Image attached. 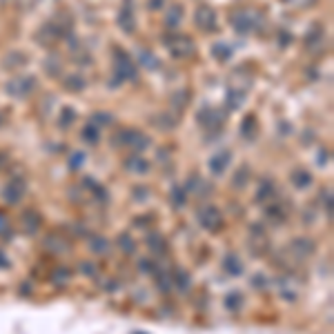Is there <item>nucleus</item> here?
<instances>
[{
    "label": "nucleus",
    "mask_w": 334,
    "mask_h": 334,
    "mask_svg": "<svg viewBox=\"0 0 334 334\" xmlns=\"http://www.w3.org/2000/svg\"><path fill=\"white\" fill-rule=\"evenodd\" d=\"M158 5H161V0H152V9H158Z\"/></svg>",
    "instance_id": "nucleus-34"
},
{
    "label": "nucleus",
    "mask_w": 334,
    "mask_h": 334,
    "mask_svg": "<svg viewBox=\"0 0 334 334\" xmlns=\"http://www.w3.org/2000/svg\"><path fill=\"white\" fill-rule=\"evenodd\" d=\"M121 245L125 252H134V241L130 239V236H121Z\"/></svg>",
    "instance_id": "nucleus-29"
},
{
    "label": "nucleus",
    "mask_w": 334,
    "mask_h": 334,
    "mask_svg": "<svg viewBox=\"0 0 334 334\" xmlns=\"http://www.w3.org/2000/svg\"><path fill=\"white\" fill-rule=\"evenodd\" d=\"M118 56H121V58L116 60V78H118V83H121V80H134V78H136V67H134L132 58L123 56L121 51H118Z\"/></svg>",
    "instance_id": "nucleus-3"
},
{
    "label": "nucleus",
    "mask_w": 334,
    "mask_h": 334,
    "mask_svg": "<svg viewBox=\"0 0 334 334\" xmlns=\"http://www.w3.org/2000/svg\"><path fill=\"white\" fill-rule=\"evenodd\" d=\"M123 138H125V143L132 147V150H143V147L150 145V138H145L141 132H123Z\"/></svg>",
    "instance_id": "nucleus-10"
},
{
    "label": "nucleus",
    "mask_w": 334,
    "mask_h": 334,
    "mask_svg": "<svg viewBox=\"0 0 334 334\" xmlns=\"http://www.w3.org/2000/svg\"><path fill=\"white\" fill-rule=\"evenodd\" d=\"M230 161H232V154H230L228 150H220L218 154H214L212 161H209V167H212L214 174H223L225 167L230 165Z\"/></svg>",
    "instance_id": "nucleus-7"
},
{
    "label": "nucleus",
    "mask_w": 334,
    "mask_h": 334,
    "mask_svg": "<svg viewBox=\"0 0 334 334\" xmlns=\"http://www.w3.org/2000/svg\"><path fill=\"white\" fill-rule=\"evenodd\" d=\"M178 285L185 287V290L189 287V276H187V272H181V276H178Z\"/></svg>",
    "instance_id": "nucleus-30"
},
{
    "label": "nucleus",
    "mask_w": 334,
    "mask_h": 334,
    "mask_svg": "<svg viewBox=\"0 0 334 334\" xmlns=\"http://www.w3.org/2000/svg\"><path fill=\"white\" fill-rule=\"evenodd\" d=\"M248 176H250V169L243 165V167L239 169V174L234 176V185H236V187H243V185L248 183Z\"/></svg>",
    "instance_id": "nucleus-19"
},
{
    "label": "nucleus",
    "mask_w": 334,
    "mask_h": 334,
    "mask_svg": "<svg viewBox=\"0 0 334 334\" xmlns=\"http://www.w3.org/2000/svg\"><path fill=\"white\" fill-rule=\"evenodd\" d=\"M292 183L296 185V187H307V185L312 183V176H310V172L307 169H294L292 172Z\"/></svg>",
    "instance_id": "nucleus-12"
},
{
    "label": "nucleus",
    "mask_w": 334,
    "mask_h": 334,
    "mask_svg": "<svg viewBox=\"0 0 334 334\" xmlns=\"http://www.w3.org/2000/svg\"><path fill=\"white\" fill-rule=\"evenodd\" d=\"M290 250H292V254H294L296 259H305V256H310L312 252H314V243L307 241V239H296L294 243L290 245Z\"/></svg>",
    "instance_id": "nucleus-8"
},
{
    "label": "nucleus",
    "mask_w": 334,
    "mask_h": 334,
    "mask_svg": "<svg viewBox=\"0 0 334 334\" xmlns=\"http://www.w3.org/2000/svg\"><path fill=\"white\" fill-rule=\"evenodd\" d=\"M34 216H36V212H27V214H25V220H27V230H29V232H34V230L38 228V220H38H32Z\"/></svg>",
    "instance_id": "nucleus-27"
},
{
    "label": "nucleus",
    "mask_w": 334,
    "mask_h": 334,
    "mask_svg": "<svg viewBox=\"0 0 334 334\" xmlns=\"http://www.w3.org/2000/svg\"><path fill=\"white\" fill-rule=\"evenodd\" d=\"M230 54H232V49L225 47L223 43H218L216 47H214V56H216L218 60H228V58H230Z\"/></svg>",
    "instance_id": "nucleus-21"
},
{
    "label": "nucleus",
    "mask_w": 334,
    "mask_h": 334,
    "mask_svg": "<svg viewBox=\"0 0 334 334\" xmlns=\"http://www.w3.org/2000/svg\"><path fill=\"white\" fill-rule=\"evenodd\" d=\"M272 192H274V185H272V183H263V185H261V189H259V194H256V198L263 203V200L272 198Z\"/></svg>",
    "instance_id": "nucleus-18"
},
{
    "label": "nucleus",
    "mask_w": 334,
    "mask_h": 334,
    "mask_svg": "<svg viewBox=\"0 0 334 334\" xmlns=\"http://www.w3.org/2000/svg\"><path fill=\"white\" fill-rule=\"evenodd\" d=\"M241 301H243V299H241V294H230L228 299H225V305H228L230 310H236V307L241 305Z\"/></svg>",
    "instance_id": "nucleus-25"
},
{
    "label": "nucleus",
    "mask_w": 334,
    "mask_h": 334,
    "mask_svg": "<svg viewBox=\"0 0 334 334\" xmlns=\"http://www.w3.org/2000/svg\"><path fill=\"white\" fill-rule=\"evenodd\" d=\"M223 265H225V270H228L230 274H234V276H239L241 272H243V263H241V261L236 259L234 254H228V256H225Z\"/></svg>",
    "instance_id": "nucleus-13"
},
{
    "label": "nucleus",
    "mask_w": 334,
    "mask_h": 334,
    "mask_svg": "<svg viewBox=\"0 0 334 334\" xmlns=\"http://www.w3.org/2000/svg\"><path fill=\"white\" fill-rule=\"evenodd\" d=\"M71 80H67V87H69V89H83L85 87V80L80 78V76H69Z\"/></svg>",
    "instance_id": "nucleus-24"
},
{
    "label": "nucleus",
    "mask_w": 334,
    "mask_h": 334,
    "mask_svg": "<svg viewBox=\"0 0 334 334\" xmlns=\"http://www.w3.org/2000/svg\"><path fill=\"white\" fill-rule=\"evenodd\" d=\"M196 23L203 32H212L214 25H216V16H214L212 7H200L196 12Z\"/></svg>",
    "instance_id": "nucleus-5"
},
{
    "label": "nucleus",
    "mask_w": 334,
    "mask_h": 334,
    "mask_svg": "<svg viewBox=\"0 0 334 334\" xmlns=\"http://www.w3.org/2000/svg\"><path fill=\"white\" fill-rule=\"evenodd\" d=\"M220 212L216 207H212V205H205L203 209L198 212V223L203 225L205 230H209V232H214V230L220 228Z\"/></svg>",
    "instance_id": "nucleus-2"
},
{
    "label": "nucleus",
    "mask_w": 334,
    "mask_h": 334,
    "mask_svg": "<svg viewBox=\"0 0 334 334\" xmlns=\"http://www.w3.org/2000/svg\"><path fill=\"white\" fill-rule=\"evenodd\" d=\"M241 102H243V96H241L239 91H230V94H228V107H230V109L241 107Z\"/></svg>",
    "instance_id": "nucleus-20"
},
{
    "label": "nucleus",
    "mask_w": 334,
    "mask_h": 334,
    "mask_svg": "<svg viewBox=\"0 0 334 334\" xmlns=\"http://www.w3.org/2000/svg\"><path fill=\"white\" fill-rule=\"evenodd\" d=\"M141 63L145 67H150V69H156V67H158V60L154 58L152 54H147V51H143V54H141Z\"/></svg>",
    "instance_id": "nucleus-23"
},
{
    "label": "nucleus",
    "mask_w": 334,
    "mask_h": 334,
    "mask_svg": "<svg viewBox=\"0 0 334 334\" xmlns=\"http://www.w3.org/2000/svg\"><path fill=\"white\" fill-rule=\"evenodd\" d=\"M74 118H76L74 109H69V107H67V109L63 112V118H60V125H63V127H67V125H69L71 121H74Z\"/></svg>",
    "instance_id": "nucleus-26"
},
{
    "label": "nucleus",
    "mask_w": 334,
    "mask_h": 334,
    "mask_svg": "<svg viewBox=\"0 0 334 334\" xmlns=\"http://www.w3.org/2000/svg\"><path fill=\"white\" fill-rule=\"evenodd\" d=\"M83 138H85L87 143H98V138H100L98 127H96V125H87L85 130H83Z\"/></svg>",
    "instance_id": "nucleus-17"
},
{
    "label": "nucleus",
    "mask_w": 334,
    "mask_h": 334,
    "mask_svg": "<svg viewBox=\"0 0 334 334\" xmlns=\"http://www.w3.org/2000/svg\"><path fill=\"white\" fill-rule=\"evenodd\" d=\"M23 194H25V183L23 181H12L5 187V192H3V198L7 200L9 205H16L20 198H23Z\"/></svg>",
    "instance_id": "nucleus-6"
},
{
    "label": "nucleus",
    "mask_w": 334,
    "mask_h": 334,
    "mask_svg": "<svg viewBox=\"0 0 334 334\" xmlns=\"http://www.w3.org/2000/svg\"><path fill=\"white\" fill-rule=\"evenodd\" d=\"M105 248H107V241H102L100 236L96 241H91V250H94V252H102Z\"/></svg>",
    "instance_id": "nucleus-28"
},
{
    "label": "nucleus",
    "mask_w": 334,
    "mask_h": 334,
    "mask_svg": "<svg viewBox=\"0 0 334 334\" xmlns=\"http://www.w3.org/2000/svg\"><path fill=\"white\" fill-rule=\"evenodd\" d=\"M232 23H234V29L241 34H248L250 29H254V18H252V14H248V12H239L232 18Z\"/></svg>",
    "instance_id": "nucleus-9"
},
{
    "label": "nucleus",
    "mask_w": 334,
    "mask_h": 334,
    "mask_svg": "<svg viewBox=\"0 0 334 334\" xmlns=\"http://www.w3.org/2000/svg\"><path fill=\"white\" fill-rule=\"evenodd\" d=\"M34 89V76H18L7 83V91L14 98H25Z\"/></svg>",
    "instance_id": "nucleus-1"
},
{
    "label": "nucleus",
    "mask_w": 334,
    "mask_h": 334,
    "mask_svg": "<svg viewBox=\"0 0 334 334\" xmlns=\"http://www.w3.org/2000/svg\"><path fill=\"white\" fill-rule=\"evenodd\" d=\"M118 23H121V27L125 29V32H134V16H132V9L125 7L121 12V18H118Z\"/></svg>",
    "instance_id": "nucleus-14"
},
{
    "label": "nucleus",
    "mask_w": 334,
    "mask_h": 334,
    "mask_svg": "<svg viewBox=\"0 0 334 334\" xmlns=\"http://www.w3.org/2000/svg\"><path fill=\"white\" fill-rule=\"evenodd\" d=\"M172 200H174V205L176 207H181V205H185V192H183V187H174L172 189Z\"/></svg>",
    "instance_id": "nucleus-22"
},
{
    "label": "nucleus",
    "mask_w": 334,
    "mask_h": 334,
    "mask_svg": "<svg viewBox=\"0 0 334 334\" xmlns=\"http://www.w3.org/2000/svg\"><path fill=\"white\" fill-rule=\"evenodd\" d=\"M5 228H7V218H5L3 214H0V230H5Z\"/></svg>",
    "instance_id": "nucleus-33"
},
{
    "label": "nucleus",
    "mask_w": 334,
    "mask_h": 334,
    "mask_svg": "<svg viewBox=\"0 0 334 334\" xmlns=\"http://www.w3.org/2000/svg\"><path fill=\"white\" fill-rule=\"evenodd\" d=\"M127 169L134 174H145L150 169V163L143 161L141 156H132V158H127Z\"/></svg>",
    "instance_id": "nucleus-11"
},
{
    "label": "nucleus",
    "mask_w": 334,
    "mask_h": 334,
    "mask_svg": "<svg viewBox=\"0 0 334 334\" xmlns=\"http://www.w3.org/2000/svg\"><path fill=\"white\" fill-rule=\"evenodd\" d=\"M158 239H161V236H152V239H150L152 248H161V241H158Z\"/></svg>",
    "instance_id": "nucleus-32"
},
{
    "label": "nucleus",
    "mask_w": 334,
    "mask_h": 334,
    "mask_svg": "<svg viewBox=\"0 0 334 334\" xmlns=\"http://www.w3.org/2000/svg\"><path fill=\"white\" fill-rule=\"evenodd\" d=\"M83 161H85V156H83V154H78V156H71V167H74V169H78L80 165H83Z\"/></svg>",
    "instance_id": "nucleus-31"
},
{
    "label": "nucleus",
    "mask_w": 334,
    "mask_h": 334,
    "mask_svg": "<svg viewBox=\"0 0 334 334\" xmlns=\"http://www.w3.org/2000/svg\"><path fill=\"white\" fill-rule=\"evenodd\" d=\"M254 130H256V121H254V116H248V118L243 121V125H241V132H243V136H245V138H252V136L256 134Z\"/></svg>",
    "instance_id": "nucleus-16"
},
{
    "label": "nucleus",
    "mask_w": 334,
    "mask_h": 334,
    "mask_svg": "<svg viewBox=\"0 0 334 334\" xmlns=\"http://www.w3.org/2000/svg\"><path fill=\"white\" fill-rule=\"evenodd\" d=\"M181 18H183V9L181 7H172L167 12V18H165V23H167V27H178V23H181Z\"/></svg>",
    "instance_id": "nucleus-15"
},
{
    "label": "nucleus",
    "mask_w": 334,
    "mask_h": 334,
    "mask_svg": "<svg viewBox=\"0 0 334 334\" xmlns=\"http://www.w3.org/2000/svg\"><path fill=\"white\" fill-rule=\"evenodd\" d=\"M167 47H169V51H172V56H176V58H185V56H189L194 51L192 40L183 38V36H178V38H169Z\"/></svg>",
    "instance_id": "nucleus-4"
}]
</instances>
